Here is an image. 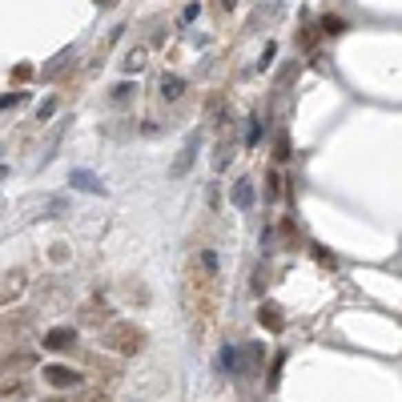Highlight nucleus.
<instances>
[{
	"instance_id": "f257e3e1",
	"label": "nucleus",
	"mask_w": 402,
	"mask_h": 402,
	"mask_svg": "<svg viewBox=\"0 0 402 402\" xmlns=\"http://www.w3.org/2000/svg\"><path fill=\"white\" fill-rule=\"evenodd\" d=\"M181 306H185L193 326H210V318L217 314V258H213V250H201L190 261L185 282H181Z\"/></svg>"
},
{
	"instance_id": "f03ea898",
	"label": "nucleus",
	"mask_w": 402,
	"mask_h": 402,
	"mask_svg": "<svg viewBox=\"0 0 402 402\" xmlns=\"http://www.w3.org/2000/svg\"><path fill=\"white\" fill-rule=\"evenodd\" d=\"M145 342H149V334H145L137 322H109V326H101V346L113 350V354H121V358L141 354Z\"/></svg>"
},
{
	"instance_id": "7ed1b4c3",
	"label": "nucleus",
	"mask_w": 402,
	"mask_h": 402,
	"mask_svg": "<svg viewBox=\"0 0 402 402\" xmlns=\"http://www.w3.org/2000/svg\"><path fill=\"white\" fill-rule=\"evenodd\" d=\"M197 145H201V133H190L185 145H181V153H177V161L169 165V177H173V181H181V177L193 169V161H197Z\"/></svg>"
},
{
	"instance_id": "20e7f679",
	"label": "nucleus",
	"mask_w": 402,
	"mask_h": 402,
	"mask_svg": "<svg viewBox=\"0 0 402 402\" xmlns=\"http://www.w3.org/2000/svg\"><path fill=\"white\" fill-rule=\"evenodd\" d=\"M109 302L105 298H89V302H81V310H77V322L81 326H109Z\"/></svg>"
},
{
	"instance_id": "39448f33",
	"label": "nucleus",
	"mask_w": 402,
	"mask_h": 402,
	"mask_svg": "<svg viewBox=\"0 0 402 402\" xmlns=\"http://www.w3.org/2000/svg\"><path fill=\"white\" fill-rule=\"evenodd\" d=\"M41 346H45V350H52V354L77 350V326H52V330L41 338Z\"/></svg>"
},
{
	"instance_id": "423d86ee",
	"label": "nucleus",
	"mask_w": 402,
	"mask_h": 402,
	"mask_svg": "<svg viewBox=\"0 0 402 402\" xmlns=\"http://www.w3.org/2000/svg\"><path fill=\"white\" fill-rule=\"evenodd\" d=\"M89 374H93V379L109 390V386L121 379V362H113V358H105V354H93V358H89Z\"/></svg>"
},
{
	"instance_id": "0eeeda50",
	"label": "nucleus",
	"mask_w": 402,
	"mask_h": 402,
	"mask_svg": "<svg viewBox=\"0 0 402 402\" xmlns=\"http://www.w3.org/2000/svg\"><path fill=\"white\" fill-rule=\"evenodd\" d=\"M41 379H45L52 390H77V386H81V374H77L72 366H45Z\"/></svg>"
},
{
	"instance_id": "6e6552de",
	"label": "nucleus",
	"mask_w": 402,
	"mask_h": 402,
	"mask_svg": "<svg viewBox=\"0 0 402 402\" xmlns=\"http://www.w3.org/2000/svg\"><path fill=\"white\" fill-rule=\"evenodd\" d=\"M230 201H234L237 210H254V201H258V185H254V177H237L234 190H230Z\"/></svg>"
},
{
	"instance_id": "1a4fd4ad",
	"label": "nucleus",
	"mask_w": 402,
	"mask_h": 402,
	"mask_svg": "<svg viewBox=\"0 0 402 402\" xmlns=\"http://www.w3.org/2000/svg\"><path fill=\"white\" fill-rule=\"evenodd\" d=\"M24 270H8L4 278H0V306H8V302H17L24 294Z\"/></svg>"
},
{
	"instance_id": "9d476101",
	"label": "nucleus",
	"mask_w": 402,
	"mask_h": 402,
	"mask_svg": "<svg viewBox=\"0 0 402 402\" xmlns=\"http://www.w3.org/2000/svg\"><path fill=\"white\" fill-rule=\"evenodd\" d=\"M258 322H261V326H265L270 334H282V330H285L282 306H274V302H261V306H258Z\"/></svg>"
},
{
	"instance_id": "9b49d317",
	"label": "nucleus",
	"mask_w": 402,
	"mask_h": 402,
	"mask_svg": "<svg viewBox=\"0 0 402 402\" xmlns=\"http://www.w3.org/2000/svg\"><path fill=\"white\" fill-rule=\"evenodd\" d=\"M157 93H161V101H181L185 97V77L181 72H165L161 85H157Z\"/></svg>"
},
{
	"instance_id": "f8f14e48",
	"label": "nucleus",
	"mask_w": 402,
	"mask_h": 402,
	"mask_svg": "<svg viewBox=\"0 0 402 402\" xmlns=\"http://www.w3.org/2000/svg\"><path fill=\"white\" fill-rule=\"evenodd\" d=\"M69 185L72 190H85V193H105V181H101L97 173H89V169H72Z\"/></svg>"
},
{
	"instance_id": "ddd939ff",
	"label": "nucleus",
	"mask_w": 402,
	"mask_h": 402,
	"mask_svg": "<svg viewBox=\"0 0 402 402\" xmlns=\"http://www.w3.org/2000/svg\"><path fill=\"white\" fill-rule=\"evenodd\" d=\"M230 161H234V141H230V137H221L217 149H213V173H225Z\"/></svg>"
},
{
	"instance_id": "4468645a",
	"label": "nucleus",
	"mask_w": 402,
	"mask_h": 402,
	"mask_svg": "<svg viewBox=\"0 0 402 402\" xmlns=\"http://www.w3.org/2000/svg\"><path fill=\"white\" fill-rule=\"evenodd\" d=\"M318 32H322V37H342V32H346V21H342L338 12H322V17H318Z\"/></svg>"
},
{
	"instance_id": "2eb2a0df",
	"label": "nucleus",
	"mask_w": 402,
	"mask_h": 402,
	"mask_svg": "<svg viewBox=\"0 0 402 402\" xmlns=\"http://www.w3.org/2000/svg\"><path fill=\"white\" fill-rule=\"evenodd\" d=\"M32 386H28V379H4L0 382V402H8V399H24Z\"/></svg>"
},
{
	"instance_id": "dca6fc26",
	"label": "nucleus",
	"mask_w": 402,
	"mask_h": 402,
	"mask_svg": "<svg viewBox=\"0 0 402 402\" xmlns=\"http://www.w3.org/2000/svg\"><path fill=\"white\" fill-rule=\"evenodd\" d=\"M145 65H149V57H145V48H141V45L129 48V52H125V61H121V69L129 72V77H133V72H141Z\"/></svg>"
},
{
	"instance_id": "f3484780",
	"label": "nucleus",
	"mask_w": 402,
	"mask_h": 402,
	"mask_svg": "<svg viewBox=\"0 0 402 402\" xmlns=\"http://www.w3.org/2000/svg\"><path fill=\"white\" fill-rule=\"evenodd\" d=\"M241 354H245V374H254L261 366V358H265V346H261V342H245Z\"/></svg>"
},
{
	"instance_id": "a211bd4d",
	"label": "nucleus",
	"mask_w": 402,
	"mask_h": 402,
	"mask_svg": "<svg viewBox=\"0 0 402 402\" xmlns=\"http://www.w3.org/2000/svg\"><path fill=\"white\" fill-rule=\"evenodd\" d=\"M72 61H77V48H65V52H61L57 61H48L45 69H41V77H45V81H52V77H57V72L65 69V65H72Z\"/></svg>"
},
{
	"instance_id": "6ab92c4d",
	"label": "nucleus",
	"mask_w": 402,
	"mask_h": 402,
	"mask_svg": "<svg viewBox=\"0 0 402 402\" xmlns=\"http://www.w3.org/2000/svg\"><path fill=\"white\" fill-rule=\"evenodd\" d=\"M65 402H109V390H101V386H89V390H81V386H77V390H72Z\"/></svg>"
},
{
	"instance_id": "aec40b11",
	"label": "nucleus",
	"mask_w": 402,
	"mask_h": 402,
	"mask_svg": "<svg viewBox=\"0 0 402 402\" xmlns=\"http://www.w3.org/2000/svg\"><path fill=\"white\" fill-rule=\"evenodd\" d=\"M133 93H137V85L133 81H121V85H113V93H109V105H125Z\"/></svg>"
},
{
	"instance_id": "412c9836",
	"label": "nucleus",
	"mask_w": 402,
	"mask_h": 402,
	"mask_svg": "<svg viewBox=\"0 0 402 402\" xmlns=\"http://www.w3.org/2000/svg\"><path fill=\"white\" fill-rule=\"evenodd\" d=\"M258 145H261V117L254 113L250 117V129H245V149H258Z\"/></svg>"
},
{
	"instance_id": "4be33fe9",
	"label": "nucleus",
	"mask_w": 402,
	"mask_h": 402,
	"mask_svg": "<svg viewBox=\"0 0 402 402\" xmlns=\"http://www.w3.org/2000/svg\"><path fill=\"white\" fill-rule=\"evenodd\" d=\"M65 210H69V201H65V197H48L45 205H41V217H61Z\"/></svg>"
},
{
	"instance_id": "5701e85b",
	"label": "nucleus",
	"mask_w": 402,
	"mask_h": 402,
	"mask_svg": "<svg viewBox=\"0 0 402 402\" xmlns=\"http://www.w3.org/2000/svg\"><path fill=\"white\" fill-rule=\"evenodd\" d=\"M278 197H282V177L265 173V201H278Z\"/></svg>"
},
{
	"instance_id": "b1692460",
	"label": "nucleus",
	"mask_w": 402,
	"mask_h": 402,
	"mask_svg": "<svg viewBox=\"0 0 402 402\" xmlns=\"http://www.w3.org/2000/svg\"><path fill=\"white\" fill-rule=\"evenodd\" d=\"M125 298H129V302H149V290H145V285H133V278H129V282H125Z\"/></svg>"
},
{
	"instance_id": "393cba45",
	"label": "nucleus",
	"mask_w": 402,
	"mask_h": 402,
	"mask_svg": "<svg viewBox=\"0 0 402 402\" xmlns=\"http://www.w3.org/2000/svg\"><path fill=\"white\" fill-rule=\"evenodd\" d=\"M294 153H290V137L285 133H278V141H274V161H290Z\"/></svg>"
},
{
	"instance_id": "a878e982",
	"label": "nucleus",
	"mask_w": 402,
	"mask_h": 402,
	"mask_svg": "<svg viewBox=\"0 0 402 402\" xmlns=\"http://www.w3.org/2000/svg\"><path fill=\"white\" fill-rule=\"evenodd\" d=\"M24 101H28L24 89H17V93H0V109H17V105H24Z\"/></svg>"
},
{
	"instance_id": "bb28decb",
	"label": "nucleus",
	"mask_w": 402,
	"mask_h": 402,
	"mask_svg": "<svg viewBox=\"0 0 402 402\" xmlns=\"http://www.w3.org/2000/svg\"><path fill=\"white\" fill-rule=\"evenodd\" d=\"M274 57H278V45H274V41H265V48H261V57H258V69L265 72L270 65H274Z\"/></svg>"
},
{
	"instance_id": "cd10ccee",
	"label": "nucleus",
	"mask_w": 402,
	"mask_h": 402,
	"mask_svg": "<svg viewBox=\"0 0 402 402\" xmlns=\"http://www.w3.org/2000/svg\"><path fill=\"white\" fill-rule=\"evenodd\" d=\"M282 366H285V350H278V354H274V366H270V390H274L278 379H282Z\"/></svg>"
},
{
	"instance_id": "c85d7f7f",
	"label": "nucleus",
	"mask_w": 402,
	"mask_h": 402,
	"mask_svg": "<svg viewBox=\"0 0 402 402\" xmlns=\"http://www.w3.org/2000/svg\"><path fill=\"white\" fill-rule=\"evenodd\" d=\"M318 37H322V32H318L314 24H302V32H298V41H302V45H306L310 52H314V41H318Z\"/></svg>"
},
{
	"instance_id": "c756f323",
	"label": "nucleus",
	"mask_w": 402,
	"mask_h": 402,
	"mask_svg": "<svg viewBox=\"0 0 402 402\" xmlns=\"http://www.w3.org/2000/svg\"><path fill=\"white\" fill-rule=\"evenodd\" d=\"M265 285H270V282H265V270L258 265V270H254V282H250V290H254V294L261 298V294H265Z\"/></svg>"
},
{
	"instance_id": "7c9ffc66",
	"label": "nucleus",
	"mask_w": 402,
	"mask_h": 402,
	"mask_svg": "<svg viewBox=\"0 0 402 402\" xmlns=\"http://www.w3.org/2000/svg\"><path fill=\"white\" fill-rule=\"evenodd\" d=\"M52 113H57V97H48L45 105H41V109H37V121H41V125H45V121L52 117Z\"/></svg>"
},
{
	"instance_id": "2f4dec72",
	"label": "nucleus",
	"mask_w": 402,
	"mask_h": 402,
	"mask_svg": "<svg viewBox=\"0 0 402 402\" xmlns=\"http://www.w3.org/2000/svg\"><path fill=\"white\" fill-rule=\"evenodd\" d=\"M4 366H12V370H24V366H32V354H12Z\"/></svg>"
},
{
	"instance_id": "473e14b6",
	"label": "nucleus",
	"mask_w": 402,
	"mask_h": 402,
	"mask_svg": "<svg viewBox=\"0 0 402 402\" xmlns=\"http://www.w3.org/2000/svg\"><path fill=\"white\" fill-rule=\"evenodd\" d=\"M197 17H201V4H185V12H181V24L197 21Z\"/></svg>"
},
{
	"instance_id": "72a5a7b5",
	"label": "nucleus",
	"mask_w": 402,
	"mask_h": 402,
	"mask_svg": "<svg viewBox=\"0 0 402 402\" xmlns=\"http://www.w3.org/2000/svg\"><path fill=\"white\" fill-rule=\"evenodd\" d=\"M234 8H237V0H213V12H221V17L234 12Z\"/></svg>"
},
{
	"instance_id": "f704fd0d",
	"label": "nucleus",
	"mask_w": 402,
	"mask_h": 402,
	"mask_svg": "<svg viewBox=\"0 0 402 402\" xmlns=\"http://www.w3.org/2000/svg\"><path fill=\"white\" fill-rule=\"evenodd\" d=\"M69 258V245H65V241H57V245H52V261H65Z\"/></svg>"
},
{
	"instance_id": "c9c22d12",
	"label": "nucleus",
	"mask_w": 402,
	"mask_h": 402,
	"mask_svg": "<svg viewBox=\"0 0 402 402\" xmlns=\"http://www.w3.org/2000/svg\"><path fill=\"white\" fill-rule=\"evenodd\" d=\"M12 77H17V81H28V77H32V65H17V69H12Z\"/></svg>"
},
{
	"instance_id": "e433bc0d",
	"label": "nucleus",
	"mask_w": 402,
	"mask_h": 402,
	"mask_svg": "<svg viewBox=\"0 0 402 402\" xmlns=\"http://www.w3.org/2000/svg\"><path fill=\"white\" fill-rule=\"evenodd\" d=\"M97 8H113V4H121V0H93Z\"/></svg>"
},
{
	"instance_id": "4c0bfd02",
	"label": "nucleus",
	"mask_w": 402,
	"mask_h": 402,
	"mask_svg": "<svg viewBox=\"0 0 402 402\" xmlns=\"http://www.w3.org/2000/svg\"><path fill=\"white\" fill-rule=\"evenodd\" d=\"M45 402H61V399H45Z\"/></svg>"
}]
</instances>
